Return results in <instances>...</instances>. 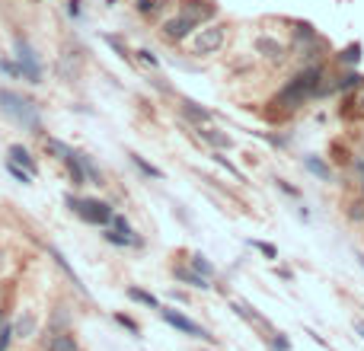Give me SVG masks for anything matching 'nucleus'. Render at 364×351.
Listing matches in <instances>:
<instances>
[{
  "mask_svg": "<svg viewBox=\"0 0 364 351\" xmlns=\"http://www.w3.org/2000/svg\"><path fill=\"white\" fill-rule=\"evenodd\" d=\"M230 23L227 19H215V23H208V26H198L189 38V55L192 58H215V55H224L227 45H230Z\"/></svg>",
  "mask_w": 364,
  "mask_h": 351,
  "instance_id": "nucleus-1",
  "label": "nucleus"
},
{
  "mask_svg": "<svg viewBox=\"0 0 364 351\" xmlns=\"http://www.w3.org/2000/svg\"><path fill=\"white\" fill-rule=\"evenodd\" d=\"M0 112H3L13 125H19L23 131L42 134V115H38V106L32 99H26V96H19L16 90H0Z\"/></svg>",
  "mask_w": 364,
  "mask_h": 351,
  "instance_id": "nucleus-2",
  "label": "nucleus"
},
{
  "mask_svg": "<svg viewBox=\"0 0 364 351\" xmlns=\"http://www.w3.org/2000/svg\"><path fill=\"white\" fill-rule=\"evenodd\" d=\"M252 58L259 64L271 67V71H281V67L291 64V48H288V38L275 36V32H256L252 36Z\"/></svg>",
  "mask_w": 364,
  "mask_h": 351,
  "instance_id": "nucleus-3",
  "label": "nucleus"
},
{
  "mask_svg": "<svg viewBox=\"0 0 364 351\" xmlns=\"http://www.w3.org/2000/svg\"><path fill=\"white\" fill-rule=\"evenodd\" d=\"M67 208L84 223H90V227H109V221L115 214L112 204L103 202V198H74V195H67Z\"/></svg>",
  "mask_w": 364,
  "mask_h": 351,
  "instance_id": "nucleus-4",
  "label": "nucleus"
},
{
  "mask_svg": "<svg viewBox=\"0 0 364 351\" xmlns=\"http://www.w3.org/2000/svg\"><path fill=\"white\" fill-rule=\"evenodd\" d=\"M160 313V319L167 326H173L176 332H182V335H189V339H198V342H208V345H217V339L211 332H208L202 323H195L192 316H186L182 310H169V306H160L157 310Z\"/></svg>",
  "mask_w": 364,
  "mask_h": 351,
  "instance_id": "nucleus-5",
  "label": "nucleus"
},
{
  "mask_svg": "<svg viewBox=\"0 0 364 351\" xmlns=\"http://www.w3.org/2000/svg\"><path fill=\"white\" fill-rule=\"evenodd\" d=\"M195 29H198L195 23H192V19H186L182 13H169V16L160 19L157 32H160V38H163L167 45H186Z\"/></svg>",
  "mask_w": 364,
  "mask_h": 351,
  "instance_id": "nucleus-6",
  "label": "nucleus"
},
{
  "mask_svg": "<svg viewBox=\"0 0 364 351\" xmlns=\"http://www.w3.org/2000/svg\"><path fill=\"white\" fill-rule=\"evenodd\" d=\"M176 13L192 19L195 26H208V23L221 19V3H217V0H179Z\"/></svg>",
  "mask_w": 364,
  "mask_h": 351,
  "instance_id": "nucleus-7",
  "label": "nucleus"
},
{
  "mask_svg": "<svg viewBox=\"0 0 364 351\" xmlns=\"http://www.w3.org/2000/svg\"><path fill=\"white\" fill-rule=\"evenodd\" d=\"M195 138L202 141L208 150H224V154H234V150H236V138L230 134V131L221 128V125H215V121H208V125H198V128H195Z\"/></svg>",
  "mask_w": 364,
  "mask_h": 351,
  "instance_id": "nucleus-8",
  "label": "nucleus"
},
{
  "mask_svg": "<svg viewBox=\"0 0 364 351\" xmlns=\"http://www.w3.org/2000/svg\"><path fill=\"white\" fill-rule=\"evenodd\" d=\"M281 23H284V29H288V48H291V55H294L298 48L313 45V42H319V38H323V32H319L313 23H307V19H281Z\"/></svg>",
  "mask_w": 364,
  "mask_h": 351,
  "instance_id": "nucleus-9",
  "label": "nucleus"
},
{
  "mask_svg": "<svg viewBox=\"0 0 364 351\" xmlns=\"http://www.w3.org/2000/svg\"><path fill=\"white\" fill-rule=\"evenodd\" d=\"M16 61H19V77H26L29 84H42V61L32 51L26 38H16Z\"/></svg>",
  "mask_w": 364,
  "mask_h": 351,
  "instance_id": "nucleus-10",
  "label": "nucleus"
},
{
  "mask_svg": "<svg viewBox=\"0 0 364 351\" xmlns=\"http://www.w3.org/2000/svg\"><path fill=\"white\" fill-rule=\"evenodd\" d=\"M169 271H173V281H176V285H186L189 291H211V281H208V278H202L195 271V268L189 265V262H176V265L169 268Z\"/></svg>",
  "mask_w": 364,
  "mask_h": 351,
  "instance_id": "nucleus-11",
  "label": "nucleus"
},
{
  "mask_svg": "<svg viewBox=\"0 0 364 351\" xmlns=\"http://www.w3.org/2000/svg\"><path fill=\"white\" fill-rule=\"evenodd\" d=\"M364 58V45L361 42H348L342 48H332V58H329V64L339 67V71H352V67L361 64Z\"/></svg>",
  "mask_w": 364,
  "mask_h": 351,
  "instance_id": "nucleus-12",
  "label": "nucleus"
},
{
  "mask_svg": "<svg viewBox=\"0 0 364 351\" xmlns=\"http://www.w3.org/2000/svg\"><path fill=\"white\" fill-rule=\"evenodd\" d=\"M339 211H342L348 227H361L364 230V195H358L355 189H352V192L339 202Z\"/></svg>",
  "mask_w": 364,
  "mask_h": 351,
  "instance_id": "nucleus-13",
  "label": "nucleus"
},
{
  "mask_svg": "<svg viewBox=\"0 0 364 351\" xmlns=\"http://www.w3.org/2000/svg\"><path fill=\"white\" fill-rule=\"evenodd\" d=\"M304 169H307L310 176H317L319 182L336 185V167H332L323 154H304Z\"/></svg>",
  "mask_w": 364,
  "mask_h": 351,
  "instance_id": "nucleus-14",
  "label": "nucleus"
},
{
  "mask_svg": "<svg viewBox=\"0 0 364 351\" xmlns=\"http://www.w3.org/2000/svg\"><path fill=\"white\" fill-rule=\"evenodd\" d=\"M179 115L192 125V128H198V125H208V121H215V112L211 109H205L202 102H195V99H179Z\"/></svg>",
  "mask_w": 364,
  "mask_h": 351,
  "instance_id": "nucleus-15",
  "label": "nucleus"
},
{
  "mask_svg": "<svg viewBox=\"0 0 364 351\" xmlns=\"http://www.w3.org/2000/svg\"><path fill=\"white\" fill-rule=\"evenodd\" d=\"M48 256H51V259H55V265L61 268V271H64L67 278H71V285H74L77 291H80V294H84V297H90V291H86V285H84V281H80V275H77L74 268H71V262L64 259V252L58 250V246H48Z\"/></svg>",
  "mask_w": 364,
  "mask_h": 351,
  "instance_id": "nucleus-16",
  "label": "nucleus"
},
{
  "mask_svg": "<svg viewBox=\"0 0 364 351\" xmlns=\"http://www.w3.org/2000/svg\"><path fill=\"white\" fill-rule=\"evenodd\" d=\"M7 157H10V163H16V167L26 169L29 176H36V173H38L36 160H32V154H29L23 144H10V147H7Z\"/></svg>",
  "mask_w": 364,
  "mask_h": 351,
  "instance_id": "nucleus-17",
  "label": "nucleus"
},
{
  "mask_svg": "<svg viewBox=\"0 0 364 351\" xmlns=\"http://www.w3.org/2000/svg\"><path fill=\"white\" fill-rule=\"evenodd\" d=\"M208 157H211V163H217V167L224 169L230 179H236V182H246V173H243V169L236 167L234 160H230V154H224V150H211Z\"/></svg>",
  "mask_w": 364,
  "mask_h": 351,
  "instance_id": "nucleus-18",
  "label": "nucleus"
},
{
  "mask_svg": "<svg viewBox=\"0 0 364 351\" xmlns=\"http://www.w3.org/2000/svg\"><path fill=\"white\" fill-rule=\"evenodd\" d=\"M186 262H189L192 268H195V271H198L202 278H208V281H215V278H217V265H215L211 259H208V256H202V252H189Z\"/></svg>",
  "mask_w": 364,
  "mask_h": 351,
  "instance_id": "nucleus-19",
  "label": "nucleus"
},
{
  "mask_svg": "<svg viewBox=\"0 0 364 351\" xmlns=\"http://www.w3.org/2000/svg\"><path fill=\"white\" fill-rule=\"evenodd\" d=\"M48 351H80V345H77V335L74 332H55L51 339H48Z\"/></svg>",
  "mask_w": 364,
  "mask_h": 351,
  "instance_id": "nucleus-20",
  "label": "nucleus"
},
{
  "mask_svg": "<svg viewBox=\"0 0 364 351\" xmlns=\"http://www.w3.org/2000/svg\"><path fill=\"white\" fill-rule=\"evenodd\" d=\"M125 294H128V300H134V304H141V306H147V310H160V300L150 294V291H144V287H128Z\"/></svg>",
  "mask_w": 364,
  "mask_h": 351,
  "instance_id": "nucleus-21",
  "label": "nucleus"
},
{
  "mask_svg": "<svg viewBox=\"0 0 364 351\" xmlns=\"http://www.w3.org/2000/svg\"><path fill=\"white\" fill-rule=\"evenodd\" d=\"M64 167H67L71 182H74V185H86V173H84V163H80V154H71V157L64 160Z\"/></svg>",
  "mask_w": 364,
  "mask_h": 351,
  "instance_id": "nucleus-22",
  "label": "nucleus"
},
{
  "mask_svg": "<svg viewBox=\"0 0 364 351\" xmlns=\"http://www.w3.org/2000/svg\"><path fill=\"white\" fill-rule=\"evenodd\" d=\"M262 342H265L269 351H291V335L278 332V329H271L269 335H262Z\"/></svg>",
  "mask_w": 364,
  "mask_h": 351,
  "instance_id": "nucleus-23",
  "label": "nucleus"
},
{
  "mask_svg": "<svg viewBox=\"0 0 364 351\" xmlns=\"http://www.w3.org/2000/svg\"><path fill=\"white\" fill-rule=\"evenodd\" d=\"M80 163H84V173H86V185H106L103 179V169L93 163V157H86V154H80Z\"/></svg>",
  "mask_w": 364,
  "mask_h": 351,
  "instance_id": "nucleus-24",
  "label": "nucleus"
},
{
  "mask_svg": "<svg viewBox=\"0 0 364 351\" xmlns=\"http://www.w3.org/2000/svg\"><path fill=\"white\" fill-rule=\"evenodd\" d=\"M36 316H19L16 319V326H13V335H16V339H32V332H36Z\"/></svg>",
  "mask_w": 364,
  "mask_h": 351,
  "instance_id": "nucleus-25",
  "label": "nucleus"
},
{
  "mask_svg": "<svg viewBox=\"0 0 364 351\" xmlns=\"http://www.w3.org/2000/svg\"><path fill=\"white\" fill-rule=\"evenodd\" d=\"M128 157H131V163H134V169H141L147 179H163V169H157L154 163H147L141 154H128Z\"/></svg>",
  "mask_w": 364,
  "mask_h": 351,
  "instance_id": "nucleus-26",
  "label": "nucleus"
},
{
  "mask_svg": "<svg viewBox=\"0 0 364 351\" xmlns=\"http://www.w3.org/2000/svg\"><path fill=\"white\" fill-rule=\"evenodd\" d=\"M45 150L48 154H55V160H61V163L74 154V147H67L64 141H58V138H45Z\"/></svg>",
  "mask_w": 364,
  "mask_h": 351,
  "instance_id": "nucleus-27",
  "label": "nucleus"
},
{
  "mask_svg": "<svg viewBox=\"0 0 364 351\" xmlns=\"http://www.w3.org/2000/svg\"><path fill=\"white\" fill-rule=\"evenodd\" d=\"M252 250H259V256L265 262H278V246L275 243H265V240H250Z\"/></svg>",
  "mask_w": 364,
  "mask_h": 351,
  "instance_id": "nucleus-28",
  "label": "nucleus"
},
{
  "mask_svg": "<svg viewBox=\"0 0 364 351\" xmlns=\"http://www.w3.org/2000/svg\"><path fill=\"white\" fill-rule=\"evenodd\" d=\"M109 227H112V230H119V233H125V237H141V233L128 223V217H125V214H112V221H109Z\"/></svg>",
  "mask_w": 364,
  "mask_h": 351,
  "instance_id": "nucleus-29",
  "label": "nucleus"
},
{
  "mask_svg": "<svg viewBox=\"0 0 364 351\" xmlns=\"http://www.w3.org/2000/svg\"><path fill=\"white\" fill-rule=\"evenodd\" d=\"M169 0H138L134 7H138V13L141 16H150V13H157V10H163Z\"/></svg>",
  "mask_w": 364,
  "mask_h": 351,
  "instance_id": "nucleus-30",
  "label": "nucleus"
},
{
  "mask_svg": "<svg viewBox=\"0 0 364 351\" xmlns=\"http://www.w3.org/2000/svg\"><path fill=\"white\" fill-rule=\"evenodd\" d=\"M275 185H278V189H281L284 195H288V198H294V202H300V198H304L298 185H294V182H288V179H275Z\"/></svg>",
  "mask_w": 364,
  "mask_h": 351,
  "instance_id": "nucleus-31",
  "label": "nucleus"
},
{
  "mask_svg": "<svg viewBox=\"0 0 364 351\" xmlns=\"http://www.w3.org/2000/svg\"><path fill=\"white\" fill-rule=\"evenodd\" d=\"M348 173L355 176V182H361L364 179V154H355V160L348 163Z\"/></svg>",
  "mask_w": 364,
  "mask_h": 351,
  "instance_id": "nucleus-32",
  "label": "nucleus"
},
{
  "mask_svg": "<svg viewBox=\"0 0 364 351\" xmlns=\"http://www.w3.org/2000/svg\"><path fill=\"white\" fill-rule=\"evenodd\" d=\"M134 55H138V61H141V64H147V67H160V58L154 55V51H147V48H138Z\"/></svg>",
  "mask_w": 364,
  "mask_h": 351,
  "instance_id": "nucleus-33",
  "label": "nucleus"
},
{
  "mask_svg": "<svg viewBox=\"0 0 364 351\" xmlns=\"http://www.w3.org/2000/svg\"><path fill=\"white\" fill-rule=\"evenodd\" d=\"M115 323H119V326H125V329H128L131 335H141V326L134 323L131 316H125V313H115Z\"/></svg>",
  "mask_w": 364,
  "mask_h": 351,
  "instance_id": "nucleus-34",
  "label": "nucleus"
},
{
  "mask_svg": "<svg viewBox=\"0 0 364 351\" xmlns=\"http://www.w3.org/2000/svg\"><path fill=\"white\" fill-rule=\"evenodd\" d=\"M13 339H16V335H13V326L3 323V326H0V351H7Z\"/></svg>",
  "mask_w": 364,
  "mask_h": 351,
  "instance_id": "nucleus-35",
  "label": "nucleus"
},
{
  "mask_svg": "<svg viewBox=\"0 0 364 351\" xmlns=\"http://www.w3.org/2000/svg\"><path fill=\"white\" fill-rule=\"evenodd\" d=\"M7 169H10V176H13L16 182H23V185H29V182H32V176H29L26 169H19L16 163H7Z\"/></svg>",
  "mask_w": 364,
  "mask_h": 351,
  "instance_id": "nucleus-36",
  "label": "nucleus"
},
{
  "mask_svg": "<svg viewBox=\"0 0 364 351\" xmlns=\"http://www.w3.org/2000/svg\"><path fill=\"white\" fill-rule=\"evenodd\" d=\"M352 99H355V119H364V86H361V90H355Z\"/></svg>",
  "mask_w": 364,
  "mask_h": 351,
  "instance_id": "nucleus-37",
  "label": "nucleus"
},
{
  "mask_svg": "<svg viewBox=\"0 0 364 351\" xmlns=\"http://www.w3.org/2000/svg\"><path fill=\"white\" fill-rule=\"evenodd\" d=\"M169 297H173V300H176V304H192V294H189V291H179V287H173V291H169Z\"/></svg>",
  "mask_w": 364,
  "mask_h": 351,
  "instance_id": "nucleus-38",
  "label": "nucleus"
},
{
  "mask_svg": "<svg viewBox=\"0 0 364 351\" xmlns=\"http://www.w3.org/2000/svg\"><path fill=\"white\" fill-rule=\"evenodd\" d=\"M67 16H74V19L84 16V7H80V0H67Z\"/></svg>",
  "mask_w": 364,
  "mask_h": 351,
  "instance_id": "nucleus-39",
  "label": "nucleus"
},
{
  "mask_svg": "<svg viewBox=\"0 0 364 351\" xmlns=\"http://www.w3.org/2000/svg\"><path fill=\"white\" fill-rule=\"evenodd\" d=\"M0 71L10 77H19V64H10V61H0Z\"/></svg>",
  "mask_w": 364,
  "mask_h": 351,
  "instance_id": "nucleus-40",
  "label": "nucleus"
},
{
  "mask_svg": "<svg viewBox=\"0 0 364 351\" xmlns=\"http://www.w3.org/2000/svg\"><path fill=\"white\" fill-rule=\"evenodd\" d=\"M298 217H300L304 223H310V208H307V204H300V202H298Z\"/></svg>",
  "mask_w": 364,
  "mask_h": 351,
  "instance_id": "nucleus-41",
  "label": "nucleus"
},
{
  "mask_svg": "<svg viewBox=\"0 0 364 351\" xmlns=\"http://www.w3.org/2000/svg\"><path fill=\"white\" fill-rule=\"evenodd\" d=\"M275 275H278L281 281H294V271H291V268H284V265H281L278 271H275Z\"/></svg>",
  "mask_w": 364,
  "mask_h": 351,
  "instance_id": "nucleus-42",
  "label": "nucleus"
},
{
  "mask_svg": "<svg viewBox=\"0 0 364 351\" xmlns=\"http://www.w3.org/2000/svg\"><path fill=\"white\" fill-rule=\"evenodd\" d=\"M355 259H358V265H361V268H364V252H361V250H358V252H355Z\"/></svg>",
  "mask_w": 364,
  "mask_h": 351,
  "instance_id": "nucleus-43",
  "label": "nucleus"
},
{
  "mask_svg": "<svg viewBox=\"0 0 364 351\" xmlns=\"http://www.w3.org/2000/svg\"><path fill=\"white\" fill-rule=\"evenodd\" d=\"M355 192H358V195H364V179H361V182H355Z\"/></svg>",
  "mask_w": 364,
  "mask_h": 351,
  "instance_id": "nucleus-44",
  "label": "nucleus"
},
{
  "mask_svg": "<svg viewBox=\"0 0 364 351\" xmlns=\"http://www.w3.org/2000/svg\"><path fill=\"white\" fill-rule=\"evenodd\" d=\"M208 351H217V348H208Z\"/></svg>",
  "mask_w": 364,
  "mask_h": 351,
  "instance_id": "nucleus-45",
  "label": "nucleus"
},
{
  "mask_svg": "<svg viewBox=\"0 0 364 351\" xmlns=\"http://www.w3.org/2000/svg\"><path fill=\"white\" fill-rule=\"evenodd\" d=\"M0 326H3V323H0Z\"/></svg>",
  "mask_w": 364,
  "mask_h": 351,
  "instance_id": "nucleus-46",
  "label": "nucleus"
}]
</instances>
